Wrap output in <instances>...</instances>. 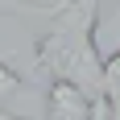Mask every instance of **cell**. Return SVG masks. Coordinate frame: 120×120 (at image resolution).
<instances>
[{"mask_svg": "<svg viewBox=\"0 0 120 120\" xmlns=\"http://www.w3.org/2000/svg\"><path fill=\"white\" fill-rule=\"evenodd\" d=\"M0 120H21V116H12V112H0Z\"/></svg>", "mask_w": 120, "mask_h": 120, "instance_id": "8992f818", "label": "cell"}, {"mask_svg": "<svg viewBox=\"0 0 120 120\" xmlns=\"http://www.w3.org/2000/svg\"><path fill=\"white\" fill-rule=\"evenodd\" d=\"M25 91V79L21 71L12 66V58H0V112H4V104H12V99Z\"/></svg>", "mask_w": 120, "mask_h": 120, "instance_id": "277c9868", "label": "cell"}, {"mask_svg": "<svg viewBox=\"0 0 120 120\" xmlns=\"http://www.w3.org/2000/svg\"><path fill=\"white\" fill-rule=\"evenodd\" d=\"M104 99H108L112 116L120 112V50L104 58Z\"/></svg>", "mask_w": 120, "mask_h": 120, "instance_id": "3957f363", "label": "cell"}, {"mask_svg": "<svg viewBox=\"0 0 120 120\" xmlns=\"http://www.w3.org/2000/svg\"><path fill=\"white\" fill-rule=\"evenodd\" d=\"M50 12H54V25L33 46L37 71L50 83H71L83 95L104 99V58L95 50L99 4L95 0H71V4H58Z\"/></svg>", "mask_w": 120, "mask_h": 120, "instance_id": "6da1fadb", "label": "cell"}, {"mask_svg": "<svg viewBox=\"0 0 120 120\" xmlns=\"http://www.w3.org/2000/svg\"><path fill=\"white\" fill-rule=\"evenodd\" d=\"M95 112V99L83 95L71 83H50L46 91V120H87Z\"/></svg>", "mask_w": 120, "mask_h": 120, "instance_id": "7a4b0ae2", "label": "cell"}, {"mask_svg": "<svg viewBox=\"0 0 120 120\" xmlns=\"http://www.w3.org/2000/svg\"><path fill=\"white\" fill-rule=\"evenodd\" d=\"M87 120H116V116H112V108H108V99H95V112H91Z\"/></svg>", "mask_w": 120, "mask_h": 120, "instance_id": "5b68a950", "label": "cell"}]
</instances>
